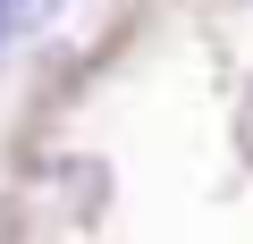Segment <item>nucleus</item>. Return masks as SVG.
Wrapping results in <instances>:
<instances>
[{"label":"nucleus","instance_id":"f257e3e1","mask_svg":"<svg viewBox=\"0 0 253 244\" xmlns=\"http://www.w3.org/2000/svg\"><path fill=\"white\" fill-rule=\"evenodd\" d=\"M51 9H59V0H0V59H9V51H17V34H26V26H42Z\"/></svg>","mask_w":253,"mask_h":244}]
</instances>
